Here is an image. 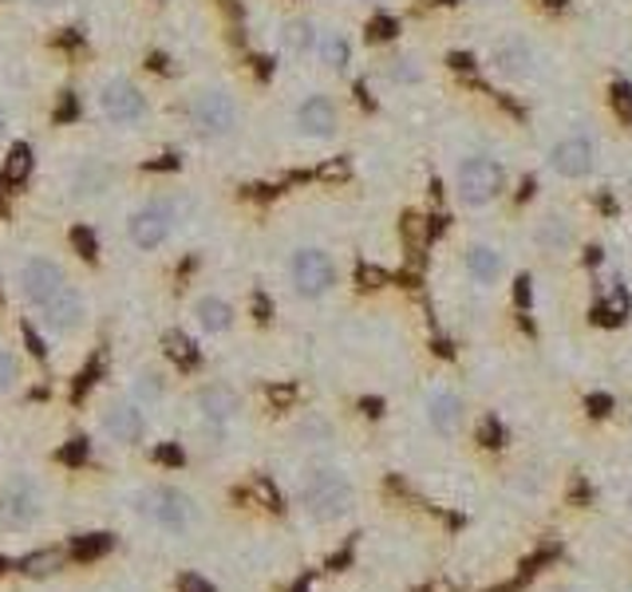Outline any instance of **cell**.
I'll list each match as a JSON object with an SVG mask.
<instances>
[{
    "label": "cell",
    "mask_w": 632,
    "mask_h": 592,
    "mask_svg": "<svg viewBox=\"0 0 632 592\" xmlns=\"http://www.w3.org/2000/svg\"><path fill=\"white\" fill-rule=\"evenodd\" d=\"M111 182L108 166H100V162H83V171L75 174V197H95L103 194Z\"/></svg>",
    "instance_id": "cell-21"
},
{
    "label": "cell",
    "mask_w": 632,
    "mask_h": 592,
    "mask_svg": "<svg viewBox=\"0 0 632 592\" xmlns=\"http://www.w3.org/2000/svg\"><path fill=\"white\" fill-rule=\"evenodd\" d=\"M72 111H75V99H72V95H63V103H60V119H72Z\"/></svg>",
    "instance_id": "cell-33"
},
{
    "label": "cell",
    "mask_w": 632,
    "mask_h": 592,
    "mask_svg": "<svg viewBox=\"0 0 632 592\" xmlns=\"http://www.w3.org/2000/svg\"><path fill=\"white\" fill-rule=\"evenodd\" d=\"M17 379H20V364H17V356L0 348V391H12V387H17Z\"/></svg>",
    "instance_id": "cell-27"
},
{
    "label": "cell",
    "mask_w": 632,
    "mask_h": 592,
    "mask_svg": "<svg viewBox=\"0 0 632 592\" xmlns=\"http://www.w3.org/2000/svg\"><path fill=\"white\" fill-rule=\"evenodd\" d=\"M28 171H32V151H28L24 143L12 146L9 159H4V182H9V186H17V182L28 178Z\"/></svg>",
    "instance_id": "cell-24"
},
{
    "label": "cell",
    "mask_w": 632,
    "mask_h": 592,
    "mask_svg": "<svg viewBox=\"0 0 632 592\" xmlns=\"http://www.w3.org/2000/svg\"><path fill=\"white\" fill-rule=\"evenodd\" d=\"M297 506L313 521L328 525V521H340V518L353 513L356 490L336 467H308L305 478H300V486H297Z\"/></svg>",
    "instance_id": "cell-1"
},
{
    "label": "cell",
    "mask_w": 632,
    "mask_h": 592,
    "mask_svg": "<svg viewBox=\"0 0 632 592\" xmlns=\"http://www.w3.org/2000/svg\"><path fill=\"white\" fill-rule=\"evenodd\" d=\"M297 126H300V135L308 139H333L336 126H340L336 103L328 95H308L297 108Z\"/></svg>",
    "instance_id": "cell-14"
},
{
    "label": "cell",
    "mask_w": 632,
    "mask_h": 592,
    "mask_svg": "<svg viewBox=\"0 0 632 592\" xmlns=\"http://www.w3.org/2000/svg\"><path fill=\"white\" fill-rule=\"evenodd\" d=\"M316 52H320V63H325V68L340 72L344 63H348V55H353V48H348V40H344L340 32H328V37H320Z\"/></svg>",
    "instance_id": "cell-22"
},
{
    "label": "cell",
    "mask_w": 632,
    "mask_h": 592,
    "mask_svg": "<svg viewBox=\"0 0 632 592\" xmlns=\"http://www.w3.org/2000/svg\"><path fill=\"white\" fill-rule=\"evenodd\" d=\"M0 135H4V111H0Z\"/></svg>",
    "instance_id": "cell-35"
},
{
    "label": "cell",
    "mask_w": 632,
    "mask_h": 592,
    "mask_svg": "<svg viewBox=\"0 0 632 592\" xmlns=\"http://www.w3.org/2000/svg\"><path fill=\"white\" fill-rule=\"evenodd\" d=\"M533 48L526 40H506V44L495 48V68L510 80H526L533 72Z\"/></svg>",
    "instance_id": "cell-17"
},
{
    "label": "cell",
    "mask_w": 632,
    "mask_h": 592,
    "mask_svg": "<svg viewBox=\"0 0 632 592\" xmlns=\"http://www.w3.org/2000/svg\"><path fill=\"white\" fill-rule=\"evenodd\" d=\"M103 431H108L115 442H123V447H139V442H143V435H146L143 407L126 404V399L108 404V411H103Z\"/></svg>",
    "instance_id": "cell-13"
},
{
    "label": "cell",
    "mask_w": 632,
    "mask_h": 592,
    "mask_svg": "<svg viewBox=\"0 0 632 592\" xmlns=\"http://www.w3.org/2000/svg\"><path fill=\"white\" fill-rule=\"evenodd\" d=\"M166 356L179 359V364H194L198 351H194V344H190L182 333H166Z\"/></svg>",
    "instance_id": "cell-26"
},
{
    "label": "cell",
    "mask_w": 632,
    "mask_h": 592,
    "mask_svg": "<svg viewBox=\"0 0 632 592\" xmlns=\"http://www.w3.org/2000/svg\"><path fill=\"white\" fill-rule=\"evenodd\" d=\"M190 123L198 126V135L222 139L237 126V108L226 91H202L190 103Z\"/></svg>",
    "instance_id": "cell-7"
},
{
    "label": "cell",
    "mask_w": 632,
    "mask_h": 592,
    "mask_svg": "<svg viewBox=\"0 0 632 592\" xmlns=\"http://www.w3.org/2000/svg\"><path fill=\"white\" fill-rule=\"evenodd\" d=\"M198 411H202V419H206V431L222 439L230 422L242 415V399H237L234 387L210 384V387H202V391H198Z\"/></svg>",
    "instance_id": "cell-8"
},
{
    "label": "cell",
    "mask_w": 632,
    "mask_h": 592,
    "mask_svg": "<svg viewBox=\"0 0 632 592\" xmlns=\"http://www.w3.org/2000/svg\"><path fill=\"white\" fill-rule=\"evenodd\" d=\"M459 197L467 206H490L498 194L506 190V171L498 159H487V154H475L459 166Z\"/></svg>",
    "instance_id": "cell-3"
},
{
    "label": "cell",
    "mask_w": 632,
    "mask_h": 592,
    "mask_svg": "<svg viewBox=\"0 0 632 592\" xmlns=\"http://www.w3.org/2000/svg\"><path fill=\"white\" fill-rule=\"evenodd\" d=\"M174 166H179V159H174V154H166V159L151 162V171H174Z\"/></svg>",
    "instance_id": "cell-32"
},
{
    "label": "cell",
    "mask_w": 632,
    "mask_h": 592,
    "mask_svg": "<svg viewBox=\"0 0 632 592\" xmlns=\"http://www.w3.org/2000/svg\"><path fill=\"white\" fill-rule=\"evenodd\" d=\"M388 75L396 83H419V68H411V60H396L388 68Z\"/></svg>",
    "instance_id": "cell-28"
},
{
    "label": "cell",
    "mask_w": 632,
    "mask_h": 592,
    "mask_svg": "<svg viewBox=\"0 0 632 592\" xmlns=\"http://www.w3.org/2000/svg\"><path fill=\"white\" fill-rule=\"evenodd\" d=\"M179 592H214L206 581H198V576H182L179 581Z\"/></svg>",
    "instance_id": "cell-30"
},
{
    "label": "cell",
    "mask_w": 632,
    "mask_h": 592,
    "mask_svg": "<svg viewBox=\"0 0 632 592\" xmlns=\"http://www.w3.org/2000/svg\"><path fill=\"white\" fill-rule=\"evenodd\" d=\"M44 510V498H40L37 482L32 478H12V482L0 486V521L9 530H24L40 518Z\"/></svg>",
    "instance_id": "cell-6"
},
{
    "label": "cell",
    "mask_w": 632,
    "mask_h": 592,
    "mask_svg": "<svg viewBox=\"0 0 632 592\" xmlns=\"http://www.w3.org/2000/svg\"><path fill=\"white\" fill-rule=\"evenodd\" d=\"M427 422H431V431L442 435V439H451L455 431L462 427V399L447 387L427 395Z\"/></svg>",
    "instance_id": "cell-15"
},
{
    "label": "cell",
    "mask_w": 632,
    "mask_h": 592,
    "mask_svg": "<svg viewBox=\"0 0 632 592\" xmlns=\"http://www.w3.org/2000/svg\"><path fill=\"white\" fill-rule=\"evenodd\" d=\"M368 32H371V40H388L391 32H396V24H391V20H376Z\"/></svg>",
    "instance_id": "cell-31"
},
{
    "label": "cell",
    "mask_w": 632,
    "mask_h": 592,
    "mask_svg": "<svg viewBox=\"0 0 632 592\" xmlns=\"http://www.w3.org/2000/svg\"><path fill=\"white\" fill-rule=\"evenodd\" d=\"M135 510L143 521H151L154 530L171 533V538H182V533L194 530V502L179 486H146L135 498Z\"/></svg>",
    "instance_id": "cell-2"
},
{
    "label": "cell",
    "mask_w": 632,
    "mask_h": 592,
    "mask_svg": "<svg viewBox=\"0 0 632 592\" xmlns=\"http://www.w3.org/2000/svg\"><path fill=\"white\" fill-rule=\"evenodd\" d=\"M174 222H179V214H174L171 202H146L143 210H135L131 214V222H126V234H131V245L135 249H159V245L171 237Z\"/></svg>",
    "instance_id": "cell-5"
},
{
    "label": "cell",
    "mask_w": 632,
    "mask_h": 592,
    "mask_svg": "<svg viewBox=\"0 0 632 592\" xmlns=\"http://www.w3.org/2000/svg\"><path fill=\"white\" fill-rule=\"evenodd\" d=\"M100 108L111 123L126 126V123H139V119H143L146 103H143V95H139L135 83L111 80V83H103V91H100Z\"/></svg>",
    "instance_id": "cell-11"
},
{
    "label": "cell",
    "mask_w": 632,
    "mask_h": 592,
    "mask_svg": "<svg viewBox=\"0 0 632 592\" xmlns=\"http://www.w3.org/2000/svg\"><path fill=\"white\" fill-rule=\"evenodd\" d=\"M63 565V553H55V549H48V553H37V557H24V573L28 576H44V573H55V569Z\"/></svg>",
    "instance_id": "cell-25"
},
{
    "label": "cell",
    "mask_w": 632,
    "mask_h": 592,
    "mask_svg": "<svg viewBox=\"0 0 632 592\" xmlns=\"http://www.w3.org/2000/svg\"><path fill=\"white\" fill-rule=\"evenodd\" d=\"M629 510H632V493H629Z\"/></svg>",
    "instance_id": "cell-36"
},
{
    "label": "cell",
    "mask_w": 632,
    "mask_h": 592,
    "mask_svg": "<svg viewBox=\"0 0 632 592\" xmlns=\"http://www.w3.org/2000/svg\"><path fill=\"white\" fill-rule=\"evenodd\" d=\"M60 285H68V280H63V269L55 261H48V257L24 261V269H20V293H24L28 305L40 308Z\"/></svg>",
    "instance_id": "cell-12"
},
{
    "label": "cell",
    "mask_w": 632,
    "mask_h": 592,
    "mask_svg": "<svg viewBox=\"0 0 632 592\" xmlns=\"http://www.w3.org/2000/svg\"><path fill=\"white\" fill-rule=\"evenodd\" d=\"M194 320H198L202 333L222 336V333H230V324H234V308H230L222 296H198V305H194Z\"/></svg>",
    "instance_id": "cell-18"
},
{
    "label": "cell",
    "mask_w": 632,
    "mask_h": 592,
    "mask_svg": "<svg viewBox=\"0 0 632 592\" xmlns=\"http://www.w3.org/2000/svg\"><path fill=\"white\" fill-rule=\"evenodd\" d=\"M629 190H632V174H629Z\"/></svg>",
    "instance_id": "cell-37"
},
{
    "label": "cell",
    "mask_w": 632,
    "mask_h": 592,
    "mask_svg": "<svg viewBox=\"0 0 632 592\" xmlns=\"http://www.w3.org/2000/svg\"><path fill=\"white\" fill-rule=\"evenodd\" d=\"M289 280L297 288V296L316 300L336 285V261L325 249H297L289 261Z\"/></svg>",
    "instance_id": "cell-4"
},
{
    "label": "cell",
    "mask_w": 632,
    "mask_h": 592,
    "mask_svg": "<svg viewBox=\"0 0 632 592\" xmlns=\"http://www.w3.org/2000/svg\"><path fill=\"white\" fill-rule=\"evenodd\" d=\"M553 592H569V589H553Z\"/></svg>",
    "instance_id": "cell-38"
},
{
    "label": "cell",
    "mask_w": 632,
    "mask_h": 592,
    "mask_svg": "<svg viewBox=\"0 0 632 592\" xmlns=\"http://www.w3.org/2000/svg\"><path fill=\"white\" fill-rule=\"evenodd\" d=\"M593 162H597V151H593V143H589L585 135L561 139V143L550 151L553 174H561V178H569V182H578V178H585V174H593Z\"/></svg>",
    "instance_id": "cell-10"
},
{
    "label": "cell",
    "mask_w": 632,
    "mask_h": 592,
    "mask_svg": "<svg viewBox=\"0 0 632 592\" xmlns=\"http://www.w3.org/2000/svg\"><path fill=\"white\" fill-rule=\"evenodd\" d=\"M40 313H44V320H48L52 333H75V328L83 324V316H88V300H83L80 288L60 285L52 296H48L44 305H40Z\"/></svg>",
    "instance_id": "cell-9"
},
{
    "label": "cell",
    "mask_w": 632,
    "mask_h": 592,
    "mask_svg": "<svg viewBox=\"0 0 632 592\" xmlns=\"http://www.w3.org/2000/svg\"><path fill=\"white\" fill-rule=\"evenodd\" d=\"M32 4H60V0H32Z\"/></svg>",
    "instance_id": "cell-34"
},
{
    "label": "cell",
    "mask_w": 632,
    "mask_h": 592,
    "mask_svg": "<svg viewBox=\"0 0 632 592\" xmlns=\"http://www.w3.org/2000/svg\"><path fill=\"white\" fill-rule=\"evenodd\" d=\"M72 242H75V249H80L83 257H91V261H95V234H91V229H75V234H72Z\"/></svg>",
    "instance_id": "cell-29"
},
{
    "label": "cell",
    "mask_w": 632,
    "mask_h": 592,
    "mask_svg": "<svg viewBox=\"0 0 632 592\" xmlns=\"http://www.w3.org/2000/svg\"><path fill=\"white\" fill-rule=\"evenodd\" d=\"M313 44H316V32L308 20H289V24H285V48H289L293 55H305Z\"/></svg>",
    "instance_id": "cell-23"
},
{
    "label": "cell",
    "mask_w": 632,
    "mask_h": 592,
    "mask_svg": "<svg viewBox=\"0 0 632 592\" xmlns=\"http://www.w3.org/2000/svg\"><path fill=\"white\" fill-rule=\"evenodd\" d=\"M163 395H166V379L159 376V371L151 368L135 371V379H131V404L154 407V404H163Z\"/></svg>",
    "instance_id": "cell-20"
},
{
    "label": "cell",
    "mask_w": 632,
    "mask_h": 592,
    "mask_svg": "<svg viewBox=\"0 0 632 592\" xmlns=\"http://www.w3.org/2000/svg\"><path fill=\"white\" fill-rule=\"evenodd\" d=\"M467 273L475 285H498V277H502V253L490 249V245H470Z\"/></svg>",
    "instance_id": "cell-19"
},
{
    "label": "cell",
    "mask_w": 632,
    "mask_h": 592,
    "mask_svg": "<svg viewBox=\"0 0 632 592\" xmlns=\"http://www.w3.org/2000/svg\"><path fill=\"white\" fill-rule=\"evenodd\" d=\"M533 242H538V249L550 253V257H565L569 249H573V242H578V234H573V225H569V217L561 214H550L538 222V229H533Z\"/></svg>",
    "instance_id": "cell-16"
}]
</instances>
